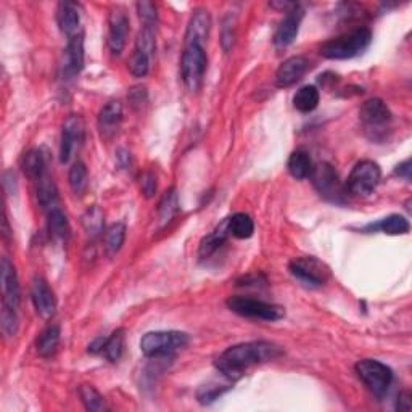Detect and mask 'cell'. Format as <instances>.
<instances>
[{"label": "cell", "mask_w": 412, "mask_h": 412, "mask_svg": "<svg viewBox=\"0 0 412 412\" xmlns=\"http://www.w3.org/2000/svg\"><path fill=\"white\" fill-rule=\"evenodd\" d=\"M84 68V39L82 36H73L68 40L62 58V76L65 79H73L76 77Z\"/></svg>", "instance_id": "cell-12"}, {"label": "cell", "mask_w": 412, "mask_h": 412, "mask_svg": "<svg viewBox=\"0 0 412 412\" xmlns=\"http://www.w3.org/2000/svg\"><path fill=\"white\" fill-rule=\"evenodd\" d=\"M105 342H107V338L99 337L97 340H94V342L89 345V352H92V355H97V352H102Z\"/></svg>", "instance_id": "cell-46"}, {"label": "cell", "mask_w": 412, "mask_h": 412, "mask_svg": "<svg viewBox=\"0 0 412 412\" xmlns=\"http://www.w3.org/2000/svg\"><path fill=\"white\" fill-rule=\"evenodd\" d=\"M226 305L232 313L250 319L269 320V322H271V320H279L285 318V309H283L282 306L250 298V296H231V298L226 301Z\"/></svg>", "instance_id": "cell-4"}, {"label": "cell", "mask_w": 412, "mask_h": 412, "mask_svg": "<svg viewBox=\"0 0 412 412\" xmlns=\"http://www.w3.org/2000/svg\"><path fill=\"white\" fill-rule=\"evenodd\" d=\"M303 16L305 10L300 5L293 7L292 10L287 12L285 18L281 21L276 34H274V44H276L277 47H287V45H290L293 40L296 39Z\"/></svg>", "instance_id": "cell-15"}, {"label": "cell", "mask_w": 412, "mask_h": 412, "mask_svg": "<svg viewBox=\"0 0 412 412\" xmlns=\"http://www.w3.org/2000/svg\"><path fill=\"white\" fill-rule=\"evenodd\" d=\"M21 166H23V171H25V174L29 177V179L39 181L45 174V159L42 152L38 149L29 150V152L25 155V158H23Z\"/></svg>", "instance_id": "cell-26"}, {"label": "cell", "mask_w": 412, "mask_h": 412, "mask_svg": "<svg viewBox=\"0 0 412 412\" xmlns=\"http://www.w3.org/2000/svg\"><path fill=\"white\" fill-rule=\"evenodd\" d=\"M123 351H125V331L118 329L116 332H113L112 335L107 338L102 352L110 363H118V361L121 359Z\"/></svg>", "instance_id": "cell-31"}, {"label": "cell", "mask_w": 412, "mask_h": 412, "mask_svg": "<svg viewBox=\"0 0 412 412\" xmlns=\"http://www.w3.org/2000/svg\"><path fill=\"white\" fill-rule=\"evenodd\" d=\"M229 390V387H218V385H206L201 387L196 396H198V401L201 404H209V402L216 401L222 393H226Z\"/></svg>", "instance_id": "cell-40"}, {"label": "cell", "mask_w": 412, "mask_h": 412, "mask_svg": "<svg viewBox=\"0 0 412 412\" xmlns=\"http://www.w3.org/2000/svg\"><path fill=\"white\" fill-rule=\"evenodd\" d=\"M287 168L288 172H290L295 179L303 181L306 177H309L311 172H313V162H311L309 155L303 152V150H296V152H293L290 158H288Z\"/></svg>", "instance_id": "cell-23"}, {"label": "cell", "mask_w": 412, "mask_h": 412, "mask_svg": "<svg viewBox=\"0 0 412 412\" xmlns=\"http://www.w3.org/2000/svg\"><path fill=\"white\" fill-rule=\"evenodd\" d=\"M177 211H179V196H177L176 189H171L163 195V198L158 205L159 224L166 226V224L176 216Z\"/></svg>", "instance_id": "cell-27"}, {"label": "cell", "mask_w": 412, "mask_h": 412, "mask_svg": "<svg viewBox=\"0 0 412 412\" xmlns=\"http://www.w3.org/2000/svg\"><path fill=\"white\" fill-rule=\"evenodd\" d=\"M380 179H382V171L378 164L370 159H364L352 168L346 181V190L351 195L368 196L377 189Z\"/></svg>", "instance_id": "cell-7"}, {"label": "cell", "mask_w": 412, "mask_h": 412, "mask_svg": "<svg viewBox=\"0 0 412 412\" xmlns=\"http://www.w3.org/2000/svg\"><path fill=\"white\" fill-rule=\"evenodd\" d=\"M233 38H235V21L232 20V16H227L224 20V26H222V38H221V44L222 49L229 52L233 44Z\"/></svg>", "instance_id": "cell-41"}, {"label": "cell", "mask_w": 412, "mask_h": 412, "mask_svg": "<svg viewBox=\"0 0 412 412\" xmlns=\"http://www.w3.org/2000/svg\"><path fill=\"white\" fill-rule=\"evenodd\" d=\"M123 121V105L120 102H108L99 113V129L103 139H112L120 129Z\"/></svg>", "instance_id": "cell-18"}, {"label": "cell", "mask_w": 412, "mask_h": 412, "mask_svg": "<svg viewBox=\"0 0 412 412\" xmlns=\"http://www.w3.org/2000/svg\"><path fill=\"white\" fill-rule=\"evenodd\" d=\"M47 227L50 237L55 240H66L70 237V222H68L66 214L58 206L47 211Z\"/></svg>", "instance_id": "cell-22"}, {"label": "cell", "mask_w": 412, "mask_h": 412, "mask_svg": "<svg viewBox=\"0 0 412 412\" xmlns=\"http://www.w3.org/2000/svg\"><path fill=\"white\" fill-rule=\"evenodd\" d=\"M129 34V16L123 7H114L108 18V47L113 55H120L126 47Z\"/></svg>", "instance_id": "cell-10"}, {"label": "cell", "mask_w": 412, "mask_h": 412, "mask_svg": "<svg viewBox=\"0 0 412 412\" xmlns=\"http://www.w3.org/2000/svg\"><path fill=\"white\" fill-rule=\"evenodd\" d=\"M359 116L365 129L370 132L383 131L391 121V112L388 110L387 103L380 99H370L364 102L359 110Z\"/></svg>", "instance_id": "cell-11"}, {"label": "cell", "mask_w": 412, "mask_h": 412, "mask_svg": "<svg viewBox=\"0 0 412 412\" xmlns=\"http://www.w3.org/2000/svg\"><path fill=\"white\" fill-rule=\"evenodd\" d=\"M292 276L308 288L322 287L329 276L327 268L316 258H298L290 263Z\"/></svg>", "instance_id": "cell-8"}, {"label": "cell", "mask_w": 412, "mask_h": 412, "mask_svg": "<svg viewBox=\"0 0 412 412\" xmlns=\"http://www.w3.org/2000/svg\"><path fill=\"white\" fill-rule=\"evenodd\" d=\"M0 279H2L3 305L18 309L21 301L20 283H18L15 268H13V264L8 261V258H2V263H0Z\"/></svg>", "instance_id": "cell-16"}, {"label": "cell", "mask_w": 412, "mask_h": 412, "mask_svg": "<svg viewBox=\"0 0 412 412\" xmlns=\"http://www.w3.org/2000/svg\"><path fill=\"white\" fill-rule=\"evenodd\" d=\"M139 52L152 57L155 52V27L152 26H142L136 39V49Z\"/></svg>", "instance_id": "cell-36"}, {"label": "cell", "mask_w": 412, "mask_h": 412, "mask_svg": "<svg viewBox=\"0 0 412 412\" xmlns=\"http://www.w3.org/2000/svg\"><path fill=\"white\" fill-rule=\"evenodd\" d=\"M57 21H58V26H60L62 33L70 36V38L76 36L81 25L79 5L75 2H62L57 10Z\"/></svg>", "instance_id": "cell-20"}, {"label": "cell", "mask_w": 412, "mask_h": 412, "mask_svg": "<svg viewBox=\"0 0 412 412\" xmlns=\"http://www.w3.org/2000/svg\"><path fill=\"white\" fill-rule=\"evenodd\" d=\"M320 94L316 86H303L300 90H296L293 97V107L301 113H311L318 108Z\"/></svg>", "instance_id": "cell-24"}, {"label": "cell", "mask_w": 412, "mask_h": 412, "mask_svg": "<svg viewBox=\"0 0 412 412\" xmlns=\"http://www.w3.org/2000/svg\"><path fill=\"white\" fill-rule=\"evenodd\" d=\"M0 320H2L3 333H5L7 337H15L18 332V326H20V322H18L16 309L2 303V318H0Z\"/></svg>", "instance_id": "cell-38"}, {"label": "cell", "mask_w": 412, "mask_h": 412, "mask_svg": "<svg viewBox=\"0 0 412 412\" xmlns=\"http://www.w3.org/2000/svg\"><path fill=\"white\" fill-rule=\"evenodd\" d=\"M82 227L89 237H99L103 232V211L97 205L90 206L87 211L82 214Z\"/></svg>", "instance_id": "cell-30"}, {"label": "cell", "mask_w": 412, "mask_h": 412, "mask_svg": "<svg viewBox=\"0 0 412 412\" xmlns=\"http://www.w3.org/2000/svg\"><path fill=\"white\" fill-rule=\"evenodd\" d=\"M190 338L184 332L162 331L149 332L142 337L140 350L149 358H159V356L174 355L176 351L184 350L189 345Z\"/></svg>", "instance_id": "cell-3"}, {"label": "cell", "mask_w": 412, "mask_h": 412, "mask_svg": "<svg viewBox=\"0 0 412 412\" xmlns=\"http://www.w3.org/2000/svg\"><path fill=\"white\" fill-rule=\"evenodd\" d=\"M395 174L400 177H404L406 181H411V159H406L404 163H401L400 166L396 168Z\"/></svg>", "instance_id": "cell-45"}, {"label": "cell", "mask_w": 412, "mask_h": 412, "mask_svg": "<svg viewBox=\"0 0 412 412\" xmlns=\"http://www.w3.org/2000/svg\"><path fill=\"white\" fill-rule=\"evenodd\" d=\"M372 229H378L380 232L387 233V235H406L409 232V221L401 214H391L385 219L372 226Z\"/></svg>", "instance_id": "cell-29"}, {"label": "cell", "mask_w": 412, "mask_h": 412, "mask_svg": "<svg viewBox=\"0 0 412 412\" xmlns=\"http://www.w3.org/2000/svg\"><path fill=\"white\" fill-rule=\"evenodd\" d=\"M358 377L365 383V387L377 398H382L388 391L393 380V372L387 364L375 359H363L355 365Z\"/></svg>", "instance_id": "cell-6"}, {"label": "cell", "mask_w": 412, "mask_h": 412, "mask_svg": "<svg viewBox=\"0 0 412 412\" xmlns=\"http://www.w3.org/2000/svg\"><path fill=\"white\" fill-rule=\"evenodd\" d=\"M38 200L40 206H42L44 209H52L57 206V189H55V184L52 181H50V177L47 174H44L42 177L39 179V187H38Z\"/></svg>", "instance_id": "cell-32"}, {"label": "cell", "mask_w": 412, "mask_h": 412, "mask_svg": "<svg viewBox=\"0 0 412 412\" xmlns=\"http://www.w3.org/2000/svg\"><path fill=\"white\" fill-rule=\"evenodd\" d=\"M150 58L149 55L139 52V50H134V53L131 55L129 60V71L132 76L136 77H144L149 75L150 71Z\"/></svg>", "instance_id": "cell-37"}, {"label": "cell", "mask_w": 412, "mask_h": 412, "mask_svg": "<svg viewBox=\"0 0 412 412\" xmlns=\"http://www.w3.org/2000/svg\"><path fill=\"white\" fill-rule=\"evenodd\" d=\"M309 68L308 58L296 55V57H290L279 66L276 73V84L277 87H292L296 84L301 77L306 75Z\"/></svg>", "instance_id": "cell-17"}, {"label": "cell", "mask_w": 412, "mask_h": 412, "mask_svg": "<svg viewBox=\"0 0 412 412\" xmlns=\"http://www.w3.org/2000/svg\"><path fill=\"white\" fill-rule=\"evenodd\" d=\"M229 232H231V235L235 237V239H250L255 232L253 219L245 213H235L233 216L229 218Z\"/></svg>", "instance_id": "cell-25"}, {"label": "cell", "mask_w": 412, "mask_h": 412, "mask_svg": "<svg viewBox=\"0 0 412 412\" xmlns=\"http://www.w3.org/2000/svg\"><path fill=\"white\" fill-rule=\"evenodd\" d=\"M146 92L144 87H134V89L129 92V102L137 107V105H142V102H145Z\"/></svg>", "instance_id": "cell-44"}, {"label": "cell", "mask_w": 412, "mask_h": 412, "mask_svg": "<svg viewBox=\"0 0 412 412\" xmlns=\"http://www.w3.org/2000/svg\"><path fill=\"white\" fill-rule=\"evenodd\" d=\"M316 189L319 190L320 195H324L326 198L338 200V196L342 195L340 182H338V176L329 163H320L318 168H313L311 172Z\"/></svg>", "instance_id": "cell-13"}, {"label": "cell", "mask_w": 412, "mask_h": 412, "mask_svg": "<svg viewBox=\"0 0 412 412\" xmlns=\"http://www.w3.org/2000/svg\"><path fill=\"white\" fill-rule=\"evenodd\" d=\"M137 13H139V18L144 26H152L155 27L158 20V13H157V7L152 2H139L137 3Z\"/></svg>", "instance_id": "cell-39"}, {"label": "cell", "mask_w": 412, "mask_h": 412, "mask_svg": "<svg viewBox=\"0 0 412 412\" xmlns=\"http://www.w3.org/2000/svg\"><path fill=\"white\" fill-rule=\"evenodd\" d=\"M140 189L146 198H152L157 192V177L153 172H144L140 177Z\"/></svg>", "instance_id": "cell-42"}, {"label": "cell", "mask_w": 412, "mask_h": 412, "mask_svg": "<svg viewBox=\"0 0 412 412\" xmlns=\"http://www.w3.org/2000/svg\"><path fill=\"white\" fill-rule=\"evenodd\" d=\"M68 181H70V187L71 190L75 192L76 195H84V192L87 190V185H89V172H87L86 164L82 162H76L73 164L70 169V176H68Z\"/></svg>", "instance_id": "cell-34"}, {"label": "cell", "mask_w": 412, "mask_h": 412, "mask_svg": "<svg viewBox=\"0 0 412 412\" xmlns=\"http://www.w3.org/2000/svg\"><path fill=\"white\" fill-rule=\"evenodd\" d=\"M229 235H231V232H229V218H226L211 233H209V235H206L205 239L201 240L198 248L200 258L205 259L208 258V256H211L214 251L219 250V246L226 242Z\"/></svg>", "instance_id": "cell-21"}, {"label": "cell", "mask_w": 412, "mask_h": 412, "mask_svg": "<svg viewBox=\"0 0 412 412\" xmlns=\"http://www.w3.org/2000/svg\"><path fill=\"white\" fill-rule=\"evenodd\" d=\"M31 300H33L34 309L42 319H50L55 314L57 309V300L52 288L49 287V283L44 279L36 277L31 285Z\"/></svg>", "instance_id": "cell-14"}, {"label": "cell", "mask_w": 412, "mask_h": 412, "mask_svg": "<svg viewBox=\"0 0 412 412\" xmlns=\"http://www.w3.org/2000/svg\"><path fill=\"white\" fill-rule=\"evenodd\" d=\"M372 42V31L369 27H358L335 39L327 40L320 47V55L329 60H350L358 57Z\"/></svg>", "instance_id": "cell-2"}, {"label": "cell", "mask_w": 412, "mask_h": 412, "mask_svg": "<svg viewBox=\"0 0 412 412\" xmlns=\"http://www.w3.org/2000/svg\"><path fill=\"white\" fill-rule=\"evenodd\" d=\"M84 140V121L77 114H71L65 121L60 139V162L70 163Z\"/></svg>", "instance_id": "cell-9"}, {"label": "cell", "mask_w": 412, "mask_h": 412, "mask_svg": "<svg viewBox=\"0 0 412 412\" xmlns=\"http://www.w3.org/2000/svg\"><path fill=\"white\" fill-rule=\"evenodd\" d=\"M209 31H211V16H209V12L205 10V8H198V10L194 12L189 26H187L185 44L196 42L203 45L205 40H208Z\"/></svg>", "instance_id": "cell-19"}, {"label": "cell", "mask_w": 412, "mask_h": 412, "mask_svg": "<svg viewBox=\"0 0 412 412\" xmlns=\"http://www.w3.org/2000/svg\"><path fill=\"white\" fill-rule=\"evenodd\" d=\"M79 396L82 404L87 411L90 412H102L107 411V404H105L103 396L95 390L92 385H81L79 387Z\"/></svg>", "instance_id": "cell-35"}, {"label": "cell", "mask_w": 412, "mask_h": 412, "mask_svg": "<svg viewBox=\"0 0 412 412\" xmlns=\"http://www.w3.org/2000/svg\"><path fill=\"white\" fill-rule=\"evenodd\" d=\"M206 53L201 44L192 42L185 44L184 53L181 60L182 81L190 92H196L203 84V77L206 71Z\"/></svg>", "instance_id": "cell-5"}, {"label": "cell", "mask_w": 412, "mask_h": 412, "mask_svg": "<svg viewBox=\"0 0 412 412\" xmlns=\"http://www.w3.org/2000/svg\"><path fill=\"white\" fill-rule=\"evenodd\" d=\"M283 355L282 348L272 342H248L227 348L216 359V369L224 377L235 380L245 370L258 364L271 363Z\"/></svg>", "instance_id": "cell-1"}, {"label": "cell", "mask_w": 412, "mask_h": 412, "mask_svg": "<svg viewBox=\"0 0 412 412\" xmlns=\"http://www.w3.org/2000/svg\"><path fill=\"white\" fill-rule=\"evenodd\" d=\"M396 409L402 411V412H409L412 409V400H411V393L409 391H402L401 395L398 396Z\"/></svg>", "instance_id": "cell-43"}, {"label": "cell", "mask_w": 412, "mask_h": 412, "mask_svg": "<svg viewBox=\"0 0 412 412\" xmlns=\"http://www.w3.org/2000/svg\"><path fill=\"white\" fill-rule=\"evenodd\" d=\"M126 240V226L123 222L113 224L105 233V250L108 255H116L125 245Z\"/></svg>", "instance_id": "cell-33"}, {"label": "cell", "mask_w": 412, "mask_h": 412, "mask_svg": "<svg viewBox=\"0 0 412 412\" xmlns=\"http://www.w3.org/2000/svg\"><path fill=\"white\" fill-rule=\"evenodd\" d=\"M58 343H60V327L49 326L42 333H40L38 338V343H36L39 356L47 358V356L53 355L55 350H57Z\"/></svg>", "instance_id": "cell-28"}]
</instances>
